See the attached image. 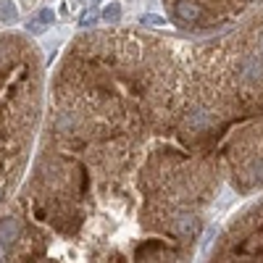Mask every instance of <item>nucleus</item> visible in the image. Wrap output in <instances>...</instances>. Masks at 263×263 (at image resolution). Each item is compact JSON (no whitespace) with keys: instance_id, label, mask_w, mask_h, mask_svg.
I'll list each match as a JSON object with an SVG mask.
<instances>
[{"instance_id":"nucleus-5","label":"nucleus","mask_w":263,"mask_h":263,"mask_svg":"<svg viewBox=\"0 0 263 263\" xmlns=\"http://www.w3.org/2000/svg\"><path fill=\"white\" fill-rule=\"evenodd\" d=\"M119 16H121V8L119 3H108L105 11H103V18L108 21V24H119Z\"/></svg>"},{"instance_id":"nucleus-1","label":"nucleus","mask_w":263,"mask_h":263,"mask_svg":"<svg viewBox=\"0 0 263 263\" xmlns=\"http://www.w3.org/2000/svg\"><path fill=\"white\" fill-rule=\"evenodd\" d=\"M53 140L84 168L121 177L153 129L174 124L179 66L161 40L95 32L77 40L55 79Z\"/></svg>"},{"instance_id":"nucleus-4","label":"nucleus","mask_w":263,"mask_h":263,"mask_svg":"<svg viewBox=\"0 0 263 263\" xmlns=\"http://www.w3.org/2000/svg\"><path fill=\"white\" fill-rule=\"evenodd\" d=\"M24 237V224L18 221L16 216H3L0 218V242L6 245H16Z\"/></svg>"},{"instance_id":"nucleus-3","label":"nucleus","mask_w":263,"mask_h":263,"mask_svg":"<svg viewBox=\"0 0 263 263\" xmlns=\"http://www.w3.org/2000/svg\"><path fill=\"white\" fill-rule=\"evenodd\" d=\"M197 232H200V218H197L195 213H179L177 218L171 221V227H168V234H174V237H182V239H190V237H195Z\"/></svg>"},{"instance_id":"nucleus-6","label":"nucleus","mask_w":263,"mask_h":263,"mask_svg":"<svg viewBox=\"0 0 263 263\" xmlns=\"http://www.w3.org/2000/svg\"><path fill=\"white\" fill-rule=\"evenodd\" d=\"M0 18H3V21H8V24H11V21H16V8L8 3V0H6L3 6H0Z\"/></svg>"},{"instance_id":"nucleus-7","label":"nucleus","mask_w":263,"mask_h":263,"mask_svg":"<svg viewBox=\"0 0 263 263\" xmlns=\"http://www.w3.org/2000/svg\"><path fill=\"white\" fill-rule=\"evenodd\" d=\"M95 21H98V13H95V11H87V13L82 16V27H92Z\"/></svg>"},{"instance_id":"nucleus-9","label":"nucleus","mask_w":263,"mask_h":263,"mask_svg":"<svg viewBox=\"0 0 263 263\" xmlns=\"http://www.w3.org/2000/svg\"><path fill=\"white\" fill-rule=\"evenodd\" d=\"M42 21H53V11H42Z\"/></svg>"},{"instance_id":"nucleus-2","label":"nucleus","mask_w":263,"mask_h":263,"mask_svg":"<svg viewBox=\"0 0 263 263\" xmlns=\"http://www.w3.org/2000/svg\"><path fill=\"white\" fill-rule=\"evenodd\" d=\"M40 55L32 42L0 34V203L24 171L40 119Z\"/></svg>"},{"instance_id":"nucleus-8","label":"nucleus","mask_w":263,"mask_h":263,"mask_svg":"<svg viewBox=\"0 0 263 263\" xmlns=\"http://www.w3.org/2000/svg\"><path fill=\"white\" fill-rule=\"evenodd\" d=\"M6 258H8V245L0 242V260H6Z\"/></svg>"}]
</instances>
